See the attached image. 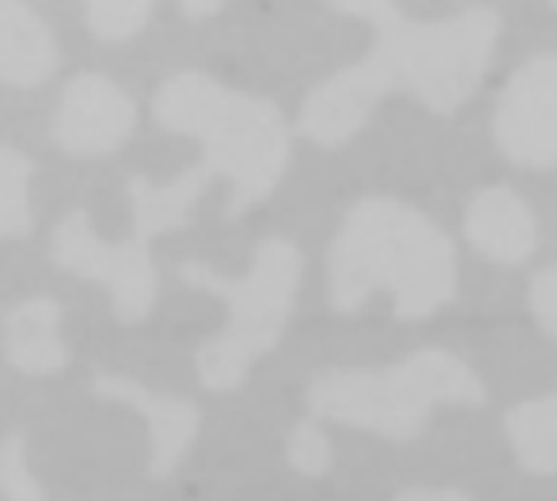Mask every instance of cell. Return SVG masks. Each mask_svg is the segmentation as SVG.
<instances>
[{"mask_svg": "<svg viewBox=\"0 0 557 501\" xmlns=\"http://www.w3.org/2000/svg\"><path fill=\"white\" fill-rule=\"evenodd\" d=\"M467 238L496 264H522L539 245V222L516 189L493 186L470 202Z\"/></svg>", "mask_w": 557, "mask_h": 501, "instance_id": "10", "label": "cell"}, {"mask_svg": "<svg viewBox=\"0 0 557 501\" xmlns=\"http://www.w3.org/2000/svg\"><path fill=\"white\" fill-rule=\"evenodd\" d=\"M375 293L392 297L398 320H424L457 293L454 241L398 199H362L330 248V303L359 313Z\"/></svg>", "mask_w": 557, "mask_h": 501, "instance_id": "2", "label": "cell"}, {"mask_svg": "<svg viewBox=\"0 0 557 501\" xmlns=\"http://www.w3.org/2000/svg\"><path fill=\"white\" fill-rule=\"evenodd\" d=\"M59 65L55 39L23 0H0V78L7 85H39Z\"/></svg>", "mask_w": 557, "mask_h": 501, "instance_id": "11", "label": "cell"}, {"mask_svg": "<svg viewBox=\"0 0 557 501\" xmlns=\"http://www.w3.org/2000/svg\"><path fill=\"white\" fill-rule=\"evenodd\" d=\"M287 460L304 476H323L333 463V447L326 434L313 424H297L287 443Z\"/></svg>", "mask_w": 557, "mask_h": 501, "instance_id": "18", "label": "cell"}, {"mask_svg": "<svg viewBox=\"0 0 557 501\" xmlns=\"http://www.w3.org/2000/svg\"><path fill=\"white\" fill-rule=\"evenodd\" d=\"M150 3L153 0H85V16L98 39L117 42L134 36L147 23Z\"/></svg>", "mask_w": 557, "mask_h": 501, "instance_id": "16", "label": "cell"}, {"mask_svg": "<svg viewBox=\"0 0 557 501\" xmlns=\"http://www.w3.org/2000/svg\"><path fill=\"white\" fill-rule=\"evenodd\" d=\"M137 121L134 101L111 78L82 72L75 75L59 101L52 137L72 156H98L117 150Z\"/></svg>", "mask_w": 557, "mask_h": 501, "instance_id": "8", "label": "cell"}, {"mask_svg": "<svg viewBox=\"0 0 557 501\" xmlns=\"http://www.w3.org/2000/svg\"><path fill=\"white\" fill-rule=\"evenodd\" d=\"M552 3H555V7H557V0H552Z\"/></svg>", "mask_w": 557, "mask_h": 501, "instance_id": "23", "label": "cell"}, {"mask_svg": "<svg viewBox=\"0 0 557 501\" xmlns=\"http://www.w3.org/2000/svg\"><path fill=\"white\" fill-rule=\"evenodd\" d=\"M529 303H532V313H535L539 326L552 339H557V267L535 274L532 290H529Z\"/></svg>", "mask_w": 557, "mask_h": 501, "instance_id": "19", "label": "cell"}, {"mask_svg": "<svg viewBox=\"0 0 557 501\" xmlns=\"http://www.w3.org/2000/svg\"><path fill=\"white\" fill-rule=\"evenodd\" d=\"M3 355L23 375H52L65 368L69 352L59 336V306L52 300H26L7 313Z\"/></svg>", "mask_w": 557, "mask_h": 501, "instance_id": "12", "label": "cell"}, {"mask_svg": "<svg viewBox=\"0 0 557 501\" xmlns=\"http://www.w3.org/2000/svg\"><path fill=\"white\" fill-rule=\"evenodd\" d=\"M336 10L343 13H352V16H362V20H372L379 26H388L395 20H401L395 0H330Z\"/></svg>", "mask_w": 557, "mask_h": 501, "instance_id": "20", "label": "cell"}, {"mask_svg": "<svg viewBox=\"0 0 557 501\" xmlns=\"http://www.w3.org/2000/svg\"><path fill=\"white\" fill-rule=\"evenodd\" d=\"M209 179L212 176L202 163L180 173L166 186H150L144 176H131L127 179V199H131V212H134V238L150 245L153 235H166V231L183 228Z\"/></svg>", "mask_w": 557, "mask_h": 501, "instance_id": "13", "label": "cell"}, {"mask_svg": "<svg viewBox=\"0 0 557 501\" xmlns=\"http://www.w3.org/2000/svg\"><path fill=\"white\" fill-rule=\"evenodd\" d=\"M160 127L202 143L209 176L228 179V218L268 199L290 156V130L277 104L255 98L202 72H180L153 95Z\"/></svg>", "mask_w": 557, "mask_h": 501, "instance_id": "3", "label": "cell"}, {"mask_svg": "<svg viewBox=\"0 0 557 501\" xmlns=\"http://www.w3.org/2000/svg\"><path fill=\"white\" fill-rule=\"evenodd\" d=\"M395 501H470L463 492H454V489H444V492H437V489H414V492H405V496H398Z\"/></svg>", "mask_w": 557, "mask_h": 501, "instance_id": "21", "label": "cell"}, {"mask_svg": "<svg viewBox=\"0 0 557 501\" xmlns=\"http://www.w3.org/2000/svg\"><path fill=\"white\" fill-rule=\"evenodd\" d=\"M493 134L516 166L557 163V52L525 62L499 91Z\"/></svg>", "mask_w": 557, "mask_h": 501, "instance_id": "7", "label": "cell"}, {"mask_svg": "<svg viewBox=\"0 0 557 501\" xmlns=\"http://www.w3.org/2000/svg\"><path fill=\"white\" fill-rule=\"evenodd\" d=\"M317 417L369 430L385 440H414L441 404H486L476 372L450 352L424 349L388 368H333L310 381Z\"/></svg>", "mask_w": 557, "mask_h": 501, "instance_id": "4", "label": "cell"}, {"mask_svg": "<svg viewBox=\"0 0 557 501\" xmlns=\"http://www.w3.org/2000/svg\"><path fill=\"white\" fill-rule=\"evenodd\" d=\"M29 176H33L29 160L16 147H0V235L3 238H23L33 228Z\"/></svg>", "mask_w": 557, "mask_h": 501, "instance_id": "15", "label": "cell"}, {"mask_svg": "<svg viewBox=\"0 0 557 501\" xmlns=\"http://www.w3.org/2000/svg\"><path fill=\"white\" fill-rule=\"evenodd\" d=\"M0 489L7 501H42V492L26 466V447L16 434H10L0 447Z\"/></svg>", "mask_w": 557, "mask_h": 501, "instance_id": "17", "label": "cell"}, {"mask_svg": "<svg viewBox=\"0 0 557 501\" xmlns=\"http://www.w3.org/2000/svg\"><path fill=\"white\" fill-rule=\"evenodd\" d=\"M509 440L529 473H557V394L519 404L506 417Z\"/></svg>", "mask_w": 557, "mask_h": 501, "instance_id": "14", "label": "cell"}, {"mask_svg": "<svg viewBox=\"0 0 557 501\" xmlns=\"http://www.w3.org/2000/svg\"><path fill=\"white\" fill-rule=\"evenodd\" d=\"M95 394L111 398L127 404L131 411H137L147 421L150 430V476L163 479L170 476L180 460L186 456V450L193 447L196 434H199V414L193 404L166 398V394H153L147 388H140L131 378H117V375H98L95 378Z\"/></svg>", "mask_w": 557, "mask_h": 501, "instance_id": "9", "label": "cell"}, {"mask_svg": "<svg viewBox=\"0 0 557 501\" xmlns=\"http://www.w3.org/2000/svg\"><path fill=\"white\" fill-rule=\"evenodd\" d=\"M300 277L304 258L284 238L261 241L245 277H222L199 261H186L180 267L183 284L222 297L228 310L222 333L196 355L199 381L209 391H235L248 378L251 365L281 342Z\"/></svg>", "mask_w": 557, "mask_h": 501, "instance_id": "5", "label": "cell"}, {"mask_svg": "<svg viewBox=\"0 0 557 501\" xmlns=\"http://www.w3.org/2000/svg\"><path fill=\"white\" fill-rule=\"evenodd\" d=\"M52 261L82 280L108 287L121 323H140L150 316L157 297V271L147 241L131 235L121 245H108L91 231L85 212H69L52 235Z\"/></svg>", "mask_w": 557, "mask_h": 501, "instance_id": "6", "label": "cell"}, {"mask_svg": "<svg viewBox=\"0 0 557 501\" xmlns=\"http://www.w3.org/2000/svg\"><path fill=\"white\" fill-rule=\"evenodd\" d=\"M176 3H180V10H183L186 16L202 20V16H212L225 0H176Z\"/></svg>", "mask_w": 557, "mask_h": 501, "instance_id": "22", "label": "cell"}, {"mask_svg": "<svg viewBox=\"0 0 557 501\" xmlns=\"http://www.w3.org/2000/svg\"><path fill=\"white\" fill-rule=\"evenodd\" d=\"M499 26V13L490 7H470L437 23L401 16L382 26L366 59L307 95L300 130L323 147H339L366 127L382 98L401 91L437 114H454L486 78Z\"/></svg>", "mask_w": 557, "mask_h": 501, "instance_id": "1", "label": "cell"}]
</instances>
